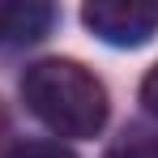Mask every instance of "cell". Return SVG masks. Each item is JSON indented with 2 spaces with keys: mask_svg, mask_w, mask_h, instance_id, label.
<instances>
[{
  "mask_svg": "<svg viewBox=\"0 0 158 158\" xmlns=\"http://www.w3.org/2000/svg\"><path fill=\"white\" fill-rule=\"evenodd\" d=\"M22 98L30 115L56 137H98L107 124V85L77 60H34L22 73Z\"/></svg>",
  "mask_w": 158,
  "mask_h": 158,
  "instance_id": "cell-1",
  "label": "cell"
},
{
  "mask_svg": "<svg viewBox=\"0 0 158 158\" xmlns=\"http://www.w3.org/2000/svg\"><path fill=\"white\" fill-rule=\"evenodd\" d=\"M81 22L107 47H141L158 34V0H90Z\"/></svg>",
  "mask_w": 158,
  "mask_h": 158,
  "instance_id": "cell-2",
  "label": "cell"
},
{
  "mask_svg": "<svg viewBox=\"0 0 158 158\" xmlns=\"http://www.w3.org/2000/svg\"><path fill=\"white\" fill-rule=\"evenodd\" d=\"M56 26V4L47 0H0V47H30Z\"/></svg>",
  "mask_w": 158,
  "mask_h": 158,
  "instance_id": "cell-3",
  "label": "cell"
},
{
  "mask_svg": "<svg viewBox=\"0 0 158 158\" xmlns=\"http://www.w3.org/2000/svg\"><path fill=\"white\" fill-rule=\"evenodd\" d=\"M103 158H158V132L154 128H124Z\"/></svg>",
  "mask_w": 158,
  "mask_h": 158,
  "instance_id": "cell-4",
  "label": "cell"
},
{
  "mask_svg": "<svg viewBox=\"0 0 158 158\" xmlns=\"http://www.w3.org/2000/svg\"><path fill=\"white\" fill-rule=\"evenodd\" d=\"M0 158H77L64 141H17L9 145Z\"/></svg>",
  "mask_w": 158,
  "mask_h": 158,
  "instance_id": "cell-5",
  "label": "cell"
},
{
  "mask_svg": "<svg viewBox=\"0 0 158 158\" xmlns=\"http://www.w3.org/2000/svg\"><path fill=\"white\" fill-rule=\"evenodd\" d=\"M141 103H145L150 115H158V64L145 73V81H141Z\"/></svg>",
  "mask_w": 158,
  "mask_h": 158,
  "instance_id": "cell-6",
  "label": "cell"
}]
</instances>
